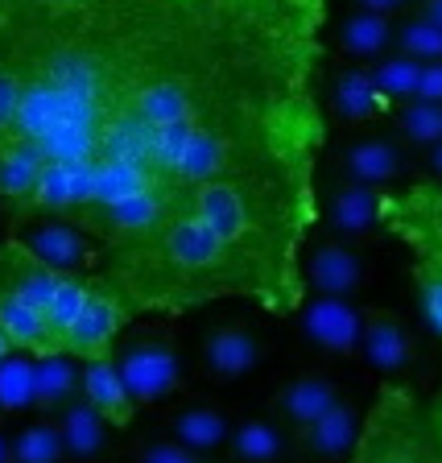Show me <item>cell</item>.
<instances>
[{"label":"cell","mask_w":442,"mask_h":463,"mask_svg":"<svg viewBox=\"0 0 442 463\" xmlns=\"http://www.w3.org/2000/svg\"><path fill=\"white\" fill-rule=\"evenodd\" d=\"M381 203H385L381 186H364L343 178V183H335L327 191L323 212H327V223L339 241H364V236H372L381 228Z\"/></svg>","instance_id":"8fae6325"},{"label":"cell","mask_w":442,"mask_h":463,"mask_svg":"<svg viewBox=\"0 0 442 463\" xmlns=\"http://www.w3.org/2000/svg\"><path fill=\"white\" fill-rule=\"evenodd\" d=\"M17 112H21V75L9 62H0V141L13 133Z\"/></svg>","instance_id":"f546056e"},{"label":"cell","mask_w":442,"mask_h":463,"mask_svg":"<svg viewBox=\"0 0 442 463\" xmlns=\"http://www.w3.org/2000/svg\"><path fill=\"white\" fill-rule=\"evenodd\" d=\"M120 381L136 405H157L183 389V352L162 331H136L120 347H112Z\"/></svg>","instance_id":"7a4b0ae2"},{"label":"cell","mask_w":442,"mask_h":463,"mask_svg":"<svg viewBox=\"0 0 442 463\" xmlns=\"http://www.w3.org/2000/svg\"><path fill=\"white\" fill-rule=\"evenodd\" d=\"M335 402H339V385H335V376H327V373H298L273 393L277 422L289 426V430H302L318 414H327Z\"/></svg>","instance_id":"7c38bea8"},{"label":"cell","mask_w":442,"mask_h":463,"mask_svg":"<svg viewBox=\"0 0 442 463\" xmlns=\"http://www.w3.org/2000/svg\"><path fill=\"white\" fill-rule=\"evenodd\" d=\"M17 241L25 244L46 269H54L58 278H62V273H83L96 265V244L87 241L83 228H79L75 220H67V215L29 220Z\"/></svg>","instance_id":"5b68a950"},{"label":"cell","mask_w":442,"mask_h":463,"mask_svg":"<svg viewBox=\"0 0 442 463\" xmlns=\"http://www.w3.org/2000/svg\"><path fill=\"white\" fill-rule=\"evenodd\" d=\"M9 352H13V344H9V335H5V331H0V360L9 356Z\"/></svg>","instance_id":"8d00e7d4"},{"label":"cell","mask_w":442,"mask_h":463,"mask_svg":"<svg viewBox=\"0 0 442 463\" xmlns=\"http://www.w3.org/2000/svg\"><path fill=\"white\" fill-rule=\"evenodd\" d=\"M125 298L116 294L112 286H91V294H87L83 310L75 315V323L67 327V335H62V352L75 360H91V356H104V352H112L116 347V335H120V327H125Z\"/></svg>","instance_id":"3957f363"},{"label":"cell","mask_w":442,"mask_h":463,"mask_svg":"<svg viewBox=\"0 0 442 463\" xmlns=\"http://www.w3.org/2000/svg\"><path fill=\"white\" fill-rule=\"evenodd\" d=\"M356 434H360L356 405L339 397L327 414H318L315 422L294 430L289 455H298V459H306V463H347V455L356 447Z\"/></svg>","instance_id":"8992f818"},{"label":"cell","mask_w":442,"mask_h":463,"mask_svg":"<svg viewBox=\"0 0 442 463\" xmlns=\"http://www.w3.org/2000/svg\"><path fill=\"white\" fill-rule=\"evenodd\" d=\"M414 99H426V104H442V58H438V62H422V75H418Z\"/></svg>","instance_id":"4dcf8cb0"},{"label":"cell","mask_w":442,"mask_h":463,"mask_svg":"<svg viewBox=\"0 0 442 463\" xmlns=\"http://www.w3.org/2000/svg\"><path fill=\"white\" fill-rule=\"evenodd\" d=\"M199 360H202V373L212 381L231 385V381L249 376L260 364V339L244 323H215V327L202 331Z\"/></svg>","instance_id":"ba28073f"},{"label":"cell","mask_w":442,"mask_h":463,"mask_svg":"<svg viewBox=\"0 0 442 463\" xmlns=\"http://www.w3.org/2000/svg\"><path fill=\"white\" fill-rule=\"evenodd\" d=\"M79 397H83L112 430H128V422L136 418V402L125 389V381H120V368H116L112 352L79 360Z\"/></svg>","instance_id":"9c48e42d"},{"label":"cell","mask_w":442,"mask_h":463,"mask_svg":"<svg viewBox=\"0 0 442 463\" xmlns=\"http://www.w3.org/2000/svg\"><path fill=\"white\" fill-rule=\"evenodd\" d=\"M42 165H46V157L33 145L17 141V137H5L0 141V199H9L21 207L25 194L33 191V183H38Z\"/></svg>","instance_id":"ffe728a7"},{"label":"cell","mask_w":442,"mask_h":463,"mask_svg":"<svg viewBox=\"0 0 442 463\" xmlns=\"http://www.w3.org/2000/svg\"><path fill=\"white\" fill-rule=\"evenodd\" d=\"M393 50L397 54L418 58V62H438L442 58V25L418 17V13H405L401 21H393Z\"/></svg>","instance_id":"484cf974"},{"label":"cell","mask_w":442,"mask_h":463,"mask_svg":"<svg viewBox=\"0 0 442 463\" xmlns=\"http://www.w3.org/2000/svg\"><path fill=\"white\" fill-rule=\"evenodd\" d=\"M302 335L327 356H356L360 310L347 298H310L302 307Z\"/></svg>","instance_id":"30bf717a"},{"label":"cell","mask_w":442,"mask_h":463,"mask_svg":"<svg viewBox=\"0 0 442 463\" xmlns=\"http://www.w3.org/2000/svg\"><path fill=\"white\" fill-rule=\"evenodd\" d=\"M331 112H335L347 128H360V125H372V120L389 116L393 104L376 91L372 75H368L364 67H343L335 75V83H331Z\"/></svg>","instance_id":"5bb4252c"},{"label":"cell","mask_w":442,"mask_h":463,"mask_svg":"<svg viewBox=\"0 0 442 463\" xmlns=\"http://www.w3.org/2000/svg\"><path fill=\"white\" fill-rule=\"evenodd\" d=\"M414 286H418V302H422L426 323L442 339V265L438 260L414 257Z\"/></svg>","instance_id":"4316f807"},{"label":"cell","mask_w":442,"mask_h":463,"mask_svg":"<svg viewBox=\"0 0 442 463\" xmlns=\"http://www.w3.org/2000/svg\"><path fill=\"white\" fill-rule=\"evenodd\" d=\"M9 463H71L54 418H33L17 434H9Z\"/></svg>","instance_id":"44dd1931"},{"label":"cell","mask_w":442,"mask_h":463,"mask_svg":"<svg viewBox=\"0 0 442 463\" xmlns=\"http://www.w3.org/2000/svg\"><path fill=\"white\" fill-rule=\"evenodd\" d=\"M397 137L405 145H418V149H430V145L442 141V104H426V99H405L389 112Z\"/></svg>","instance_id":"603a6c76"},{"label":"cell","mask_w":442,"mask_h":463,"mask_svg":"<svg viewBox=\"0 0 442 463\" xmlns=\"http://www.w3.org/2000/svg\"><path fill=\"white\" fill-rule=\"evenodd\" d=\"M87 294H91V281H83L79 273H62L54 286V294H50L46 302V327H50V339H54V347L62 344V335H67V327L75 323V315L83 310Z\"/></svg>","instance_id":"d4e9b609"},{"label":"cell","mask_w":442,"mask_h":463,"mask_svg":"<svg viewBox=\"0 0 442 463\" xmlns=\"http://www.w3.org/2000/svg\"><path fill=\"white\" fill-rule=\"evenodd\" d=\"M170 5H178V9H207V0H170Z\"/></svg>","instance_id":"e575fe53"},{"label":"cell","mask_w":442,"mask_h":463,"mask_svg":"<svg viewBox=\"0 0 442 463\" xmlns=\"http://www.w3.org/2000/svg\"><path fill=\"white\" fill-rule=\"evenodd\" d=\"M286 9V21H289V33L302 42H310L323 25V13H327V0H281Z\"/></svg>","instance_id":"83f0119b"},{"label":"cell","mask_w":442,"mask_h":463,"mask_svg":"<svg viewBox=\"0 0 442 463\" xmlns=\"http://www.w3.org/2000/svg\"><path fill=\"white\" fill-rule=\"evenodd\" d=\"M231 414L215 402H186L170 414V439L194 455H215L231 439Z\"/></svg>","instance_id":"4fadbf2b"},{"label":"cell","mask_w":442,"mask_h":463,"mask_svg":"<svg viewBox=\"0 0 442 463\" xmlns=\"http://www.w3.org/2000/svg\"><path fill=\"white\" fill-rule=\"evenodd\" d=\"M426 165H430V174H434V178H438V183H442V141L426 149Z\"/></svg>","instance_id":"836d02e7"},{"label":"cell","mask_w":442,"mask_h":463,"mask_svg":"<svg viewBox=\"0 0 442 463\" xmlns=\"http://www.w3.org/2000/svg\"><path fill=\"white\" fill-rule=\"evenodd\" d=\"M79 397V360L62 347L33 356V410L54 418L67 402Z\"/></svg>","instance_id":"e0dca14e"},{"label":"cell","mask_w":442,"mask_h":463,"mask_svg":"<svg viewBox=\"0 0 442 463\" xmlns=\"http://www.w3.org/2000/svg\"><path fill=\"white\" fill-rule=\"evenodd\" d=\"M33 410V352L13 347L0 360V418Z\"/></svg>","instance_id":"7402d4cb"},{"label":"cell","mask_w":442,"mask_h":463,"mask_svg":"<svg viewBox=\"0 0 442 463\" xmlns=\"http://www.w3.org/2000/svg\"><path fill=\"white\" fill-rule=\"evenodd\" d=\"M434 426H438V439H442V397H438V410H434Z\"/></svg>","instance_id":"74e56055"},{"label":"cell","mask_w":442,"mask_h":463,"mask_svg":"<svg viewBox=\"0 0 442 463\" xmlns=\"http://www.w3.org/2000/svg\"><path fill=\"white\" fill-rule=\"evenodd\" d=\"M0 463H9V434L0 430Z\"/></svg>","instance_id":"d590c367"},{"label":"cell","mask_w":442,"mask_h":463,"mask_svg":"<svg viewBox=\"0 0 442 463\" xmlns=\"http://www.w3.org/2000/svg\"><path fill=\"white\" fill-rule=\"evenodd\" d=\"M199 459L202 455L186 451L174 439H145V443L133 447V463H199Z\"/></svg>","instance_id":"f1b7e54d"},{"label":"cell","mask_w":442,"mask_h":463,"mask_svg":"<svg viewBox=\"0 0 442 463\" xmlns=\"http://www.w3.org/2000/svg\"><path fill=\"white\" fill-rule=\"evenodd\" d=\"M360 352H364L368 364H372L381 376H389V381L405 376L418 360L414 331H409V323L389 307L360 310Z\"/></svg>","instance_id":"277c9868"},{"label":"cell","mask_w":442,"mask_h":463,"mask_svg":"<svg viewBox=\"0 0 442 463\" xmlns=\"http://www.w3.org/2000/svg\"><path fill=\"white\" fill-rule=\"evenodd\" d=\"M306 281L318 298H352L368 281V260L352 241H318L306 257Z\"/></svg>","instance_id":"52a82bcc"},{"label":"cell","mask_w":442,"mask_h":463,"mask_svg":"<svg viewBox=\"0 0 442 463\" xmlns=\"http://www.w3.org/2000/svg\"><path fill=\"white\" fill-rule=\"evenodd\" d=\"M409 13H418V17L442 25V0H414V9H409Z\"/></svg>","instance_id":"d6a6232c"},{"label":"cell","mask_w":442,"mask_h":463,"mask_svg":"<svg viewBox=\"0 0 442 463\" xmlns=\"http://www.w3.org/2000/svg\"><path fill=\"white\" fill-rule=\"evenodd\" d=\"M393 21L397 17H381V13H364L352 9L339 25V50L356 62H372V58H385L393 50Z\"/></svg>","instance_id":"d6986e66"},{"label":"cell","mask_w":442,"mask_h":463,"mask_svg":"<svg viewBox=\"0 0 442 463\" xmlns=\"http://www.w3.org/2000/svg\"><path fill=\"white\" fill-rule=\"evenodd\" d=\"M54 422H58V434H62V447H67L71 463H91V459H99V455H108L112 426H108L83 397L62 405L54 414Z\"/></svg>","instance_id":"2e32d148"},{"label":"cell","mask_w":442,"mask_h":463,"mask_svg":"<svg viewBox=\"0 0 442 463\" xmlns=\"http://www.w3.org/2000/svg\"><path fill=\"white\" fill-rule=\"evenodd\" d=\"M228 447L236 463H281L289 455L286 426L273 418H240L231 426Z\"/></svg>","instance_id":"ac0fdd59"},{"label":"cell","mask_w":442,"mask_h":463,"mask_svg":"<svg viewBox=\"0 0 442 463\" xmlns=\"http://www.w3.org/2000/svg\"><path fill=\"white\" fill-rule=\"evenodd\" d=\"M347 463H442V439L434 414H426L414 389L385 381L364 414Z\"/></svg>","instance_id":"6da1fadb"},{"label":"cell","mask_w":442,"mask_h":463,"mask_svg":"<svg viewBox=\"0 0 442 463\" xmlns=\"http://www.w3.org/2000/svg\"><path fill=\"white\" fill-rule=\"evenodd\" d=\"M339 165H343V178H352V183L385 186L405 174V149L389 137H360L343 149Z\"/></svg>","instance_id":"9a60e30c"},{"label":"cell","mask_w":442,"mask_h":463,"mask_svg":"<svg viewBox=\"0 0 442 463\" xmlns=\"http://www.w3.org/2000/svg\"><path fill=\"white\" fill-rule=\"evenodd\" d=\"M372 83H376V91L389 99V104H405V99H414V91H418V75H422V62L418 58H409V54H385V58H376L372 62Z\"/></svg>","instance_id":"cb8c5ba5"},{"label":"cell","mask_w":442,"mask_h":463,"mask_svg":"<svg viewBox=\"0 0 442 463\" xmlns=\"http://www.w3.org/2000/svg\"><path fill=\"white\" fill-rule=\"evenodd\" d=\"M352 9L381 13V17H401V13L414 9V0H352Z\"/></svg>","instance_id":"1f68e13d"},{"label":"cell","mask_w":442,"mask_h":463,"mask_svg":"<svg viewBox=\"0 0 442 463\" xmlns=\"http://www.w3.org/2000/svg\"><path fill=\"white\" fill-rule=\"evenodd\" d=\"M199 463H212V459H199Z\"/></svg>","instance_id":"f35d334b"}]
</instances>
